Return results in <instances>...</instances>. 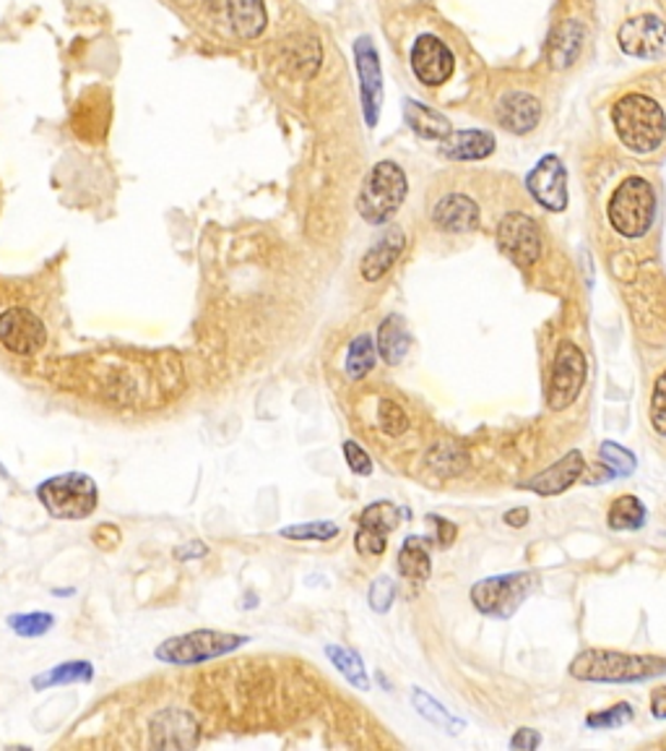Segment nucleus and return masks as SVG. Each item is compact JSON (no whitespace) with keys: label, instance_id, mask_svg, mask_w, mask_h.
I'll return each mask as SVG.
<instances>
[{"label":"nucleus","instance_id":"nucleus-11","mask_svg":"<svg viewBox=\"0 0 666 751\" xmlns=\"http://www.w3.org/2000/svg\"><path fill=\"white\" fill-rule=\"evenodd\" d=\"M404 509H399L391 501H376L359 514V527L355 536V548L359 556H383L389 548V536L396 530Z\"/></svg>","mask_w":666,"mask_h":751},{"label":"nucleus","instance_id":"nucleus-13","mask_svg":"<svg viewBox=\"0 0 666 751\" xmlns=\"http://www.w3.org/2000/svg\"><path fill=\"white\" fill-rule=\"evenodd\" d=\"M355 60L359 73V92H362V113L367 126L376 128L383 105V73H380V58L370 37H359L355 43Z\"/></svg>","mask_w":666,"mask_h":751},{"label":"nucleus","instance_id":"nucleus-14","mask_svg":"<svg viewBox=\"0 0 666 751\" xmlns=\"http://www.w3.org/2000/svg\"><path fill=\"white\" fill-rule=\"evenodd\" d=\"M617 43H620L625 56L643 60L658 58L666 50V22L654 16V13L630 19L617 32Z\"/></svg>","mask_w":666,"mask_h":751},{"label":"nucleus","instance_id":"nucleus-44","mask_svg":"<svg viewBox=\"0 0 666 751\" xmlns=\"http://www.w3.org/2000/svg\"><path fill=\"white\" fill-rule=\"evenodd\" d=\"M502 519H506V523L511 525V527H523V525L528 523V509H526V506H515V509H508L506 517H502Z\"/></svg>","mask_w":666,"mask_h":751},{"label":"nucleus","instance_id":"nucleus-16","mask_svg":"<svg viewBox=\"0 0 666 751\" xmlns=\"http://www.w3.org/2000/svg\"><path fill=\"white\" fill-rule=\"evenodd\" d=\"M216 16L240 39H255L266 30V5L263 0H214Z\"/></svg>","mask_w":666,"mask_h":751},{"label":"nucleus","instance_id":"nucleus-43","mask_svg":"<svg viewBox=\"0 0 666 751\" xmlns=\"http://www.w3.org/2000/svg\"><path fill=\"white\" fill-rule=\"evenodd\" d=\"M651 715L658 717V720H666V689L651 692Z\"/></svg>","mask_w":666,"mask_h":751},{"label":"nucleus","instance_id":"nucleus-39","mask_svg":"<svg viewBox=\"0 0 666 751\" xmlns=\"http://www.w3.org/2000/svg\"><path fill=\"white\" fill-rule=\"evenodd\" d=\"M342 451H344V459H346V467H349L352 472H355L357 478H367L372 476V470H376V465H372V457L367 455V451L359 446L357 442H352V438H346L342 444Z\"/></svg>","mask_w":666,"mask_h":751},{"label":"nucleus","instance_id":"nucleus-17","mask_svg":"<svg viewBox=\"0 0 666 751\" xmlns=\"http://www.w3.org/2000/svg\"><path fill=\"white\" fill-rule=\"evenodd\" d=\"M583 470H586V459H583L581 451L573 449L562 459H557L555 465H549L547 470H542L539 476L526 480L521 489L532 491L536 496H560L562 491H568L583 476Z\"/></svg>","mask_w":666,"mask_h":751},{"label":"nucleus","instance_id":"nucleus-35","mask_svg":"<svg viewBox=\"0 0 666 751\" xmlns=\"http://www.w3.org/2000/svg\"><path fill=\"white\" fill-rule=\"evenodd\" d=\"M633 705H628V702H620V705L609 707V709H599V713H591L586 717V726L594 728V730H609V728H622L628 726L630 720H633Z\"/></svg>","mask_w":666,"mask_h":751},{"label":"nucleus","instance_id":"nucleus-5","mask_svg":"<svg viewBox=\"0 0 666 751\" xmlns=\"http://www.w3.org/2000/svg\"><path fill=\"white\" fill-rule=\"evenodd\" d=\"M409 193V180L396 162L383 160L367 173L362 191L357 196V212L367 225H385L393 220Z\"/></svg>","mask_w":666,"mask_h":751},{"label":"nucleus","instance_id":"nucleus-15","mask_svg":"<svg viewBox=\"0 0 666 751\" xmlns=\"http://www.w3.org/2000/svg\"><path fill=\"white\" fill-rule=\"evenodd\" d=\"M412 71L425 86L445 84L455 71L451 47L435 35H423L412 47Z\"/></svg>","mask_w":666,"mask_h":751},{"label":"nucleus","instance_id":"nucleus-23","mask_svg":"<svg viewBox=\"0 0 666 751\" xmlns=\"http://www.w3.org/2000/svg\"><path fill=\"white\" fill-rule=\"evenodd\" d=\"M396 566H399L401 577L409 579V582H417V585H423V582L430 579V574H432L430 540L419 538V536L406 538L399 548Z\"/></svg>","mask_w":666,"mask_h":751},{"label":"nucleus","instance_id":"nucleus-25","mask_svg":"<svg viewBox=\"0 0 666 751\" xmlns=\"http://www.w3.org/2000/svg\"><path fill=\"white\" fill-rule=\"evenodd\" d=\"M404 118L412 131L417 133L419 139H427V141H443L445 137H451V131H453L451 120H448L445 115H440L438 110H432V107L417 103V99H406Z\"/></svg>","mask_w":666,"mask_h":751},{"label":"nucleus","instance_id":"nucleus-18","mask_svg":"<svg viewBox=\"0 0 666 751\" xmlns=\"http://www.w3.org/2000/svg\"><path fill=\"white\" fill-rule=\"evenodd\" d=\"M479 222L477 201L466 193H448L432 209V225L443 233H474Z\"/></svg>","mask_w":666,"mask_h":751},{"label":"nucleus","instance_id":"nucleus-40","mask_svg":"<svg viewBox=\"0 0 666 751\" xmlns=\"http://www.w3.org/2000/svg\"><path fill=\"white\" fill-rule=\"evenodd\" d=\"M430 525L435 527V540H438L440 545L448 548L455 540V536H459V527H455L451 519H443V517H435V514H430Z\"/></svg>","mask_w":666,"mask_h":751},{"label":"nucleus","instance_id":"nucleus-20","mask_svg":"<svg viewBox=\"0 0 666 751\" xmlns=\"http://www.w3.org/2000/svg\"><path fill=\"white\" fill-rule=\"evenodd\" d=\"M498 120L506 131L523 137L532 133L542 120V103L526 92H508L498 103Z\"/></svg>","mask_w":666,"mask_h":751},{"label":"nucleus","instance_id":"nucleus-9","mask_svg":"<svg viewBox=\"0 0 666 751\" xmlns=\"http://www.w3.org/2000/svg\"><path fill=\"white\" fill-rule=\"evenodd\" d=\"M498 248L519 269H532L542 259L539 227L528 214L508 212L498 227Z\"/></svg>","mask_w":666,"mask_h":751},{"label":"nucleus","instance_id":"nucleus-42","mask_svg":"<svg viewBox=\"0 0 666 751\" xmlns=\"http://www.w3.org/2000/svg\"><path fill=\"white\" fill-rule=\"evenodd\" d=\"M209 553V548L201 543V540H190V543H186L182 548H175V559L178 561H193V559H201V556H206Z\"/></svg>","mask_w":666,"mask_h":751},{"label":"nucleus","instance_id":"nucleus-3","mask_svg":"<svg viewBox=\"0 0 666 751\" xmlns=\"http://www.w3.org/2000/svg\"><path fill=\"white\" fill-rule=\"evenodd\" d=\"M609 225L622 238H643L656 220V191L641 175H630L607 201Z\"/></svg>","mask_w":666,"mask_h":751},{"label":"nucleus","instance_id":"nucleus-34","mask_svg":"<svg viewBox=\"0 0 666 751\" xmlns=\"http://www.w3.org/2000/svg\"><path fill=\"white\" fill-rule=\"evenodd\" d=\"M378 423H380V431L389 433V436L393 438L404 436L406 429H409V418H406L404 408H401L399 402H393V399H380Z\"/></svg>","mask_w":666,"mask_h":751},{"label":"nucleus","instance_id":"nucleus-27","mask_svg":"<svg viewBox=\"0 0 666 751\" xmlns=\"http://www.w3.org/2000/svg\"><path fill=\"white\" fill-rule=\"evenodd\" d=\"M325 658H329L331 666L336 668V671L342 673L352 687L359 689V692H367V689H370V676H367L365 660L359 658V653H355V649L342 647V645H329L325 647Z\"/></svg>","mask_w":666,"mask_h":751},{"label":"nucleus","instance_id":"nucleus-19","mask_svg":"<svg viewBox=\"0 0 666 751\" xmlns=\"http://www.w3.org/2000/svg\"><path fill=\"white\" fill-rule=\"evenodd\" d=\"M404 248H406L404 230H399V227L385 230V235H380V238L370 246V250L362 256V261H359V274H362V280L365 282L383 280V277L393 269V263L401 259Z\"/></svg>","mask_w":666,"mask_h":751},{"label":"nucleus","instance_id":"nucleus-7","mask_svg":"<svg viewBox=\"0 0 666 751\" xmlns=\"http://www.w3.org/2000/svg\"><path fill=\"white\" fill-rule=\"evenodd\" d=\"M536 582H539V577L534 572H513L487 577L472 587V603L485 615L511 619L523 600L534 592Z\"/></svg>","mask_w":666,"mask_h":751},{"label":"nucleus","instance_id":"nucleus-21","mask_svg":"<svg viewBox=\"0 0 666 751\" xmlns=\"http://www.w3.org/2000/svg\"><path fill=\"white\" fill-rule=\"evenodd\" d=\"M583 39H586V32H583V24L575 22V19H568V22L557 24L552 30V35L547 39V60L552 69H570L578 58H581L583 50Z\"/></svg>","mask_w":666,"mask_h":751},{"label":"nucleus","instance_id":"nucleus-6","mask_svg":"<svg viewBox=\"0 0 666 751\" xmlns=\"http://www.w3.org/2000/svg\"><path fill=\"white\" fill-rule=\"evenodd\" d=\"M250 642L248 634L219 632V629H195V632L169 637L154 649V658L167 666H201V662L224 658Z\"/></svg>","mask_w":666,"mask_h":751},{"label":"nucleus","instance_id":"nucleus-30","mask_svg":"<svg viewBox=\"0 0 666 751\" xmlns=\"http://www.w3.org/2000/svg\"><path fill=\"white\" fill-rule=\"evenodd\" d=\"M645 506L638 496H617L607 512V523L611 530H641L645 525Z\"/></svg>","mask_w":666,"mask_h":751},{"label":"nucleus","instance_id":"nucleus-2","mask_svg":"<svg viewBox=\"0 0 666 751\" xmlns=\"http://www.w3.org/2000/svg\"><path fill=\"white\" fill-rule=\"evenodd\" d=\"M611 126L617 139L633 154H651L666 139V113L656 99L630 92L611 105Z\"/></svg>","mask_w":666,"mask_h":751},{"label":"nucleus","instance_id":"nucleus-10","mask_svg":"<svg viewBox=\"0 0 666 751\" xmlns=\"http://www.w3.org/2000/svg\"><path fill=\"white\" fill-rule=\"evenodd\" d=\"M0 344L11 355H37L47 344L45 321L29 308H5L0 314Z\"/></svg>","mask_w":666,"mask_h":751},{"label":"nucleus","instance_id":"nucleus-31","mask_svg":"<svg viewBox=\"0 0 666 751\" xmlns=\"http://www.w3.org/2000/svg\"><path fill=\"white\" fill-rule=\"evenodd\" d=\"M5 624L13 634L26 639H37L45 637L52 626H56V615L45 613V611H32V613H13L5 619Z\"/></svg>","mask_w":666,"mask_h":751},{"label":"nucleus","instance_id":"nucleus-12","mask_svg":"<svg viewBox=\"0 0 666 751\" xmlns=\"http://www.w3.org/2000/svg\"><path fill=\"white\" fill-rule=\"evenodd\" d=\"M526 191L547 212H566L568 207V171L557 154H547L526 175Z\"/></svg>","mask_w":666,"mask_h":751},{"label":"nucleus","instance_id":"nucleus-32","mask_svg":"<svg viewBox=\"0 0 666 751\" xmlns=\"http://www.w3.org/2000/svg\"><path fill=\"white\" fill-rule=\"evenodd\" d=\"M338 525L329 523V519H316V523H300V525H289L282 527V538L297 540V543H329L338 536Z\"/></svg>","mask_w":666,"mask_h":751},{"label":"nucleus","instance_id":"nucleus-41","mask_svg":"<svg viewBox=\"0 0 666 751\" xmlns=\"http://www.w3.org/2000/svg\"><path fill=\"white\" fill-rule=\"evenodd\" d=\"M542 747V736L534 728H519L511 739L513 751H534Z\"/></svg>","mask_w":666,"mask_h":751},{"label":"nucleus","instance_id":"nucleus-28","mask_svg":"<svg viewBox=\"0 0 666 751\" xmlns=\"http://www.w3.org/2000/svg\"><path fill=\"white\" fill-rule=\"evenodd\" d=\"M376 361H378V344L376 340H372V335H357L355 340L349 342V348H346V357H344L346 376L359 382V378H365L372 368H376Z\"/></svg>","mask_w":666,"mask_h":751},{"label":"nucleus","instance_id":"nucleus-8","mask_svg":"<svg viewBox=\"0 0 666 751\" xmlns=\"http://www.w3.org/2000/svg\"><path fill=\"white\" fill-rule=\"evenodd\" d=\"M583 384H586V357L578 344L568 340L560 342L547 384V408L552 412L568 410L581 397Z\"/></svg>","mask_w":666,"mask_h":751},{"label":"nucleus","instance_id":"nucleus-38","mask_svg":"<svg viewBox=\"0 0 666 751\" xmlns=\"http://www.w3.org/2000/svg\"><path fill=\"white\" fill-rule=\"evenodd\" d=\"M393 600H396V585H393L391 577H378L370 585V592H367V603L376 613H389Z\"/></svg>","mask_w":666,"mask_h":751},{"label":"nucleus","instance_id":"nucleus-24","mask_svg":"<svg viewBox=\"0 0 666 751\" xmlns=\"http://www.w3.org/2000/svg\"><path fill=\"white\" fill-rule=\"evenodd\" d=\"M376 344H378V355L383 357V363L399 365L412 348V335H409V327H406V321L401 319L399 314L385 316L378 327Z\"/></svg>","mask_w":666,"mask_h":751},{"label":"nucleus","instance_id":"nucleus-29","mask_svg":"<svg viewBox=\"0 0 666 751\" xmlns=\"http://www.w3.org/2000/svg\"><path fill=\"white\" fill-rule=\"evenodd\" d=\"M412 702H414V707H417V713L423 715L427 723L448 730V734H461V728L466 726L464 720H459L451 709H445L438 700H435V696L427 694L425 689H412Z\"/></svg>","mask_w":666,"mask_h":751},{"label":"nucleus","instance_id":"nucleus-36","mask_svg":"<svg viewBox=\"0 0 666 751\" xmlns=\"http://www.w3.org/2000/svg\"><path fill=\"white\" fill-rule=\"evenodd\" d=\"M464 451L459 449V446L451 444V442H443L438 444L435 449L430 451V465L435 467V472H440V476H455V472H461V467H464Z\"/></svg>","mask_w":666,"mask_h":751},{"label":"nucleus","instance_id":"nucleus-33","mask_svg":"<svg viewBox=\"0 0 666 751\" xmlns=\"http://www.w3.org/2000/svg\"><path fill=\"white\" fill-rule=\"evenodd\" d=\"M602 465L609 470V478H628L635 472V455L615 442H604L599 449Z\"/></svg>","mask_w":666,"mask_h":751},{"label":"nucleus","instance_id":"nucleus-1","mask_svg":"<svg viewBox=\"0 0 666 751\" xmlns=\"http://www.w3.org/2000/svg\"><path fill=\"white\" fill-rule=\"evenodd\" d=\"M664 673L666 658L617 653V649H583L570 662V676L588 683H635Z\"/></svg>","mask_w":666,"mask_h":751},{"label":"nucleus","instance_id":"nucleus-26","mask_svg":"<svg viewBox=\"0 0 666 751\" xmlns=\"http://www.w3.org/2000/svg\"><path fill=\"white\" fill-rule=\"evenodd\" d=\"M94 681V666L90 660H68L50 671L34 676L32 689L34 692H45V689L68 687V683H92Z\"/></svg>","mask_w":666,"mask_h":751},{"label":"nucleus","instance_id":"nucleus-37","mask_svg":"<svg viewBox=\"0 0 666 751\" xmlns=\"http://www.w3.org/2000/svg\"><path fill=\"white\" fill-rule=\"evenodd\" d=\"M649 421H651V429H654L662 438H666V368L656 376V382H654Z\"/></svg>","mask_w":666,"mask_h":751},{"label":"nucleus","instance_id":"nucleus-4","mask_svg":"<svg viewBox=\"0 0 666 751\" xmlns=\"http://www.w3.org/2000/svg\"><path fill=\"white\" fill-rule=\"evenodd\" d=\"M34 493L52 519H66V523L92 517L99 504L97 483L86 472H60L43 480Z\"/></svg>","mask_w":666,"mask_h":751},{"label":"nucleus","instance_id":"nucleus-22","mask_svg":"<svg viewBox=\"0 0 666 751\" xmlns=\"http://www.w3.org/2000/svg\"><path fill=\"white\" fill-rule=\"evenodd\" d=\"M495 152V137L489 131H451V137L440 141V154L453 162L485 160Z\"/></svg>","mask_w":666,"mask_h":751}]
</instances>
